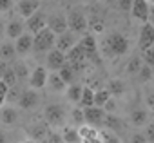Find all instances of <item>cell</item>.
I'll use <instances>...</instances> for the list:
<instances>
[{
	"label": "cell",
	"mask_w": 154,
	"mask_h": 143,
	"mask_svg": "<svg viewBox=\"0 0 154 143\" xmlns=\"http://www.w3.org/2000/svg\"><path fill=\"white\" fill-rule=\"evenodd\" d=\"M67 18V29L74 35H85L89 26H87V15L84 13L82 8H74L69 11Z\"/></svg>",
	"instance_id": "7a4b0ae2"
},
{
	"label": "cell",
	"mask_w": 154,
	"mask_h": 143,
	"mask_svg": "<svg viewBox=\"0 0 154 143\" xmlns=\"http://www.w3.org/2000/svg\"><path fill=\"white\" fill-rule=\"evenodd\" d=\"M141 60H143V62H145V65H149L150 69L154 67V45L143 51V54H141Z\"/></svg>",
	"instance_id": "d590c367"
},
{
	"label": "cell",
	"mask_w": 154,
	"mask_h": 143,
	"mask_svg": "<svg viewBox=\"0 0 154 143\" xmlns=\"http://www.w3.org/2000/svg\"><path fill=\"white\" fill-rule=\"evenodd\" d=\"M71 121H72L74 125H78V127L85 125V120H84V109H82V107H74V109L71 111Z\"/></svg>",
	"instance_id": "d6a6232c"
},
{
	"label": "cell",
	"mask_w": 154,
	"mask_h": 143,
	"mask_svg": "<svg viewBox=\"0 0 154 143\" xmlns=\"http://www.w3.org/2000/svg\"><path fill=\"white\" fill-rule=\"evenodd\" d=\"M51 91H54V93H63L65 89H67V85H65V82L58 76V73H51L49 76H47V84H45Z\"/></svg>",
	"instance_id": "cb8c5ba5"
},
{
	"label": "cell",
	"mask_w": 154,
	"mask_h": 143,
	"mask_svg": "<svg viewBox=\"0 0 154 143\" xmlns=\"http://www.w3.org/2000/svg\"><path fill=\"white\" fill-rule=\"evenodd\" d=\"M143 136L147 138L149 143H154V121L145 125V132H143Z\"/></svg>",
	"instance_id": "f35d334b"
},
{
	"label": "cell",
	"mask_w": 154,
	"mask_h": 143,
	"mask_svg": "<svg viewBox=\"0 0 154 143\" xmlns=\"http://www.w3.org/2000/svg\"><path fill=\"white\" fill-rule=\"evenodd\" d=\"M13 45H15V51H17V54H27L29 51H33V35L31 33H27V31H24L15 42H13Z\"/></svg>",
	"instance_id": "5bb4252c"
},
{
	"label": "cell",
	"mask_w": 154,
	"mask_h": 143,
	"mask_svg": "<svg viewBox=\"0 0 154 143\" xmlns=\"http://www.w3.org/2000/svg\"><path fill=\"white\" fill-rule=\"evenodd\" d=\"M141 65H143L141 56H134V58H131V62L127 63V73H129V75H138V71H140Z\"/></svg>",
	"instance_id": "836d02e7"
},
{
	"label": "cell",
	"mask_w": 154,
	"mask_h": 143,
	"mask_svg": "<svg viewBox=\"0 0 154 143\" xmlns=\"http://www.w3.org/2000/svg\"><path fill=\"white\" fill-rule=\"evenodd\" d=\"M131 47L129 38L123 33H111L103 40V53L107 56H123Z\"/></svg>",
	"instance_id": "6da1fadb"
},
{
	"label": "cell",
	"mask_w": 154,
	"mask_h": 143,
	"mask_svg": "<svg viewBox=\"0 0 154 143\" xmlns=\"http://www.w3.org/2000/svg\"><path fill=\"white\" fill-rule=\"evenodd\" d=\"M149 24H150V26L154 27V6H152V8L149 9Z\"/></svg>",
	"instance_id": "7dc6e473"
},
{
	"label": "cell",
	"mask_w": 154,
	"mask_h": 143,
	"mask_svg": "<svg viewBox=\"0 0 154 143\" xmlns=\"http://www.w3.org/2000/svg\"><path fill=\"white\" fill-rule=\"evenodd\" d=\"M116 4L122 11H131L132 8V0H116Z\"/></svg>",
	"instance_id": "b9f144b4"
},
{
	"label": "cell",
	"mask_w": 154,
	"mask_h": 143,
	"mask_svg": "<svg viewBox=\"0 0 154 143\" xmlns=\"http://www.w3.org/2000/svg\"><path fill=\"white\" fill-rule=\"evenodd\" d=\"M35 143H47L45 139H40V141H35Z\"/></svg>",
	"instance_id": "f5cc1de1"
},
{
	"label": "cell",
	"mask_w": 154,
	"mask_h": 143,
	"mask_svg": "<svg viewBox=\"0 0 154 143\" xmlns=\"http://www.w3.org/2000/svg\"><path fill=\"white\" fill-rule=\"evenodd\" d=\"M0 120H2L4 125H13L18 120V111L13 105H6L0 109Z\"/></svg>",
	"instance_id": "7402d4cb"
},
{
	"label": "cell",
	"mask_w": 154,
	"mask_h": 143,
	"mask_svg": "<svg viewBox=\"0 0 154 143\" xmlns=\"http://www.w3.org/2000/svg\"><path fill=\"white\" fill-rule=\"evenodd\" d=\"M40 103V94H38V91H35V89H26V91H22V94H20V98H18V107L20 109H24V111H31V109H35L36 105Z\"/></svg>",
	"instance_id": "8992f818"
},
{
	"label": "cell",
	"mask_w": 154,
	"mask_h": 143,
	"mask_svg": "<svg viewBox=\"0 0 154 143\" xmlns=\"http://www.w3.org/2000/svg\"><path fill=\"white\" fill-rule=\"evenodd\" d=\"M45 141H47V143H63L62 136H60L58 132H54V130H49V134H47Z\"/></svg>",
	"instance_id": "ab89813d"
},
{
	"label": "cell",
	"mask_w": 154,
	"mask_h": 143,
	"mask_svg": "<svg viewBox=\"0 0 154 143\" xmlns=\"http://www.w3.org/2000/svg\"><path fill=\"white\" fill-rule=\"evenodd\" d=\"M103 127L105 130H111V132H123L125 130V123L122 121L120 116L116 114H105V120H103Z\"/></svg>",
	"instance_id": "d6986e66"
},
{
	"label": "cell",
	"mask_w": 154,
	"mask_h": 143,
	"mask_svg": "<svg viewBox=\"0 0 154 143\" xmlns=\"http://www.w3.org/2000/svg\"><path fill=\"white\" fill-rule=\"evenodd\" d=\"M78 45L84 49V53H85L87 60H94V58H96L98 45H96V38H94V35H91V33L82 35V38L78 40Z\"/></svg>",
	"instance_id": "30bf717a"
},
{
	"label": "cell",
	"mask_w": 154,
	"mask_h": 143,
	"mask_svg": "<svg viewBox=\"0 0 154 143\" xmlns=\"http://www.w3.org/2000/svg\"><path fill=\"white\" fill-rule=\"evenodd\" d=\"M13 9V0H0V13H8Z\"/></svg>",
	"instance_id": "60d3db41"
},
{
	"label": "cell",
	"mask_w": 154,
	"mask_h": 143,
	"mask_svg": "<svg viewBox=\"0 0 154 143\" xmlns=\"http://www.w3.org/2000/svg\"><path fill=\"white\" fill-rule=\"evenodd\" d=\"M138 45H140V49H141V51H145V49H149V47H152V45H154V27H152L149 22H145V24H143V27L140 29Z\"/></svg>",
	"instance_id": "7c38bea8"
},
{
	"label": "cell",
	"mask_w": 154,
	"mask_h": 143,
	"mask_svg": "<svg viewBox=\"0 0 154 143\" xmlns=\"http://www.w3.org/2000/svg\"><path fill=\"white\" fill-rule=\"evenodd\" d=\"M49 125L47 123H35L31 127H27V134L31 136L33 141H40V139H45L47 134H49Z\"/></svg>",
	"instance_id": "ffe728a7"
},
{
	"label": "cell",
	"mask_w": 154,
	"mask_h": 143,
	"mask_svg": "<svg viewBox=\"0 0 154 143\" xmlns=\"http://www.w3.org/2000/svg\"><path fill=\"white\" fill-rule=\"evenodd\" d=\"M47 29L51 33H54L56 36L65 33L67 31V18L63 15H60V13H54V15L47 17Z\"/></svg>",
	"instance_id": "8fae6325"
},
{
	"label": "cell",
	"mask_w": 154,
	"mask_h": 143,
	"mask_svg": "<svg viewBox=\"0 0 154 143\" xmlns=\"http://www.w3.org/2000/svg\"><path fill=\"white\" fill-rule=\"evenodd\" d=\"M138 76H140V80H141V82H149V80L152 78V69H150L149 65H145V63H143V65L140 67V71H138Z\"/></svg>",
	"instance_id": "74e56055"
},
{
	"label": "cell",
	"mask_w": 154,
	"mask_h": 143,
	"mask_svg": "<svg viewBox=\"0 0 154 143\" xmlns=\"http://www.w3.org/2000/svg\"><path fill=\"white\" fill-rule=\"evenodd\" d=\"M107 91H109L111 96H122L125 93V84L122 80H118V78H112L107 84Z\"/></svg>",
	"instance_id": "f1b7e54d"
},
{
	"label": "cell",
	"mask_w": 154,
	"mask_h": 143,
	"mask_svg": "<svg viewBox=\"0 0 154 143\" xmlns=\"http://www.w3.org/2000/svg\"><path fill=\"white\" fill-rule=\"evenodd\" d=\"M150 2H152V6H154V0H150Z\"/></svg>",
	"instance_id": "db71d44e"
},
{
	"label": "cell",
	"mask_w": 154,
	"mask_h": 143,
	"mask_svg": "<svg viewBox=\"0 0 154 143\" xmlns=\"http://www.w3.org/2000/svg\"><path fill=\"white\" fill-rule=\"evenodd\" d=\"M78 136H80V143H102L100 132L91 125H82L78 129Z\"/></svg>",
	"instance_id": "2e32d148"
},
{
	"label": "cell",
	"mask_w": 154,
	"mask_h": 143,
	"mask_svg": "<svg viewBox=\"0 0 154 143\" xmlns=\"http://www.w3.org/2000/svg\"><path fill=\"white\" fill-rule=\"evenodd\" d=\"M4 36H6V24L0 20V40H2Z\"/></svg>",
	"instance_id": "c3c4849f"
},
{
	"label": "cell",
	"mask_w": 154,
	"mask_h": 143,
	"mask_svg": "<svg viewBox=\"0 0 154 143\" xmlns=\"http://www.w3.org/2000/svg\"><path fill=\"white\" fill-rule=\"evenodd\" d=\"M100 138H102V143H122L118 134H114L111 130H105V129L100 132Z\"/></svg>",
	"instance_id": "e575fe53"
},
{
	"label": "cell",
	"mask_w": 154,
	"mask_h": 143,
	"mask_svg": "<svg viewBox=\"0 0 154 143\" xmlns=\"http://www.w3.org/2000/svg\"><path fill=\"white\" fill-rule=\"evenodd\" d=\"M105 111L102 107H85L84 109V120L87 125L91 127H98V125H103V120H105Z\"/></svg>",
	"instance_id": "52a82bcc"
},
{
	"label": "cell",
	"mask_w": 154,
	"mask_h": 143,
	"mask_svg": "<svg viewBox=\"0 0 154 143\" xmlns=\"http://www.w3.org/2000/svg\"><path fill=\"white\" fill-rule=\"evenodd\" d=\"M9 141V138H8V134L4 132V130H0V143H8Z\"/></svg>",
	"instance_id": "681fc988"
},
{
	"label": "cell",
	"mask_w": 154,
	"mask_h": 143,
	"mask_svg": "<svg viewBox=\"0 0 154 143\" xmlns=\"http://www.w3.org/2000/svg\"><path fill=\"white\" fill-rule=\"evenodd\" d=\"M2 82H4L8 87H13V85H17V76H15V73H13V69H11V67H8L6 75L2 76Z\"/></svg>",
	"instance_id": "8d00e7d4"
},
{
	"label": "cell",
	"mask_w": 154,
	"mask_h": 143,
	"mask_svg": "<svg viewBox=\"0 0 154 143\" xmlns=\"http://www.w3.org/2000/svg\"><path fill=\"white\" fill-rule=\"evenodd\" d=\"M56 73H58V76L65 82V85H71V84H74V80H76V71H74L67 62L56 71Z\"/></svg>",
	"instance_id": "603a6c76"
},
{
	"label": "cell",
	"mask_w": 154,
	"mask_h": 143,
	"mask_svg": "<svg viewBox=\"0 0 154 143\" xmlns=\"http://www.w3.org/2000/svg\"><path fill=\"white\" fill-rule=\"evenodd\" d=\"M147 105H149L150 109H154V93H150V94L147 96Z\"/></svg>",
	"instance_id": "bcb514c9"
},
{
	"label": "cell",
	"mask_w": 154,
	"mask_h": 143,
	"mask_svg": "<svg viewBox=\"0 0 154 143\" xmlns=\"http://www.w3.org/2000/svg\"><path fill=\"white\" fill-rule=\"evenodd\" d=\"M82 85L80 84H71V85H67V89H65V94H67V100L69 102H72V103H80V96H82Z\"/></svg>",
	"instance_id": "4316f807"
},
{
	"label": "cell",
	"mask_w": 154,
	"mask_h": 143,
	"mask_svg": "<svg viewBox=\"0 0 154 143\" xmlns=\"http://www.w3.org/2000/svg\"><path fill=\"white\" fill-rule=\"evenodd\" d=\"M47 76H49V73H47L45 67H35L31 73H29V78H27L31 89H35V91L44 89L45 84H47Z\"/></svg>",
	"instance_id": "9c48e42d"
},
{
	"label": "cell",
	"mask_w": 154,
	"mask_h": 143,
	"mask_svg": "<svg viewBox=\"0 0 154 143\" xmlns=\"http://www.w3.org/2000/svg\"><path fill=\"white\" fill-rule=\"evenodd\" d=\"M24 26H26L27 33L36 35L38 31H42L44 27H47V15H45L44 11H40V9H38L35 15H31L29 18H26Z\"/></svg>",
	"instance_id": "5b68a950"
},
{
	"label": "cell",
	"mask_w": 154,
	"mask_h": 143,
	"mask_svg": "<svg viewBox=\"0 0 154 143\" xmlns=\"http://www.w3.org/2000/svg\"><path fill=\"white\" fill-rule=\"evenodd\" d=\"M65 107L60 103H51L44 109V120L49 127H62L65 123Z\"/></svg>",
	"instance_id": "277c9868"
},
{
	"label": "cell",
	"mask_w": 154,
	"mask_h": 143,
	"mask_svg": "<svg viewBox=\"0 0 154 143\" xmlns=\"http://www.w3.org/2000/svg\"><path fill=\"white\" fill-rule=\"evenodd\" d=\"M147 118H149V112L145 109H134L131 112V123L134 127H143L147 125Z\"/></svg>",
	"instance_id": "484cf974"
},
{
	"label": "cell",
	"mask_w": 154,
	"mask_h": 143,
	"mask_svg": "<svg viewBox=\"0 0 154 143\" xmlns=\"http://www.w3.org/2000/svg\"><path fill=\"white\" fill-rule=\"evenodd\" d=\"M22 143H35L33 139H26V141H22Z\"/></svg>",
	"instance_id": "816d5d0a"
},
{
	"label": "cell",
	"mask_w": 154,
	"mask_h": 143,
	"mask_svg": "<svg viewBox=\"0 0 154 143\" xmlns=\"http://www.w3.org/2000/svg\"><path fill=\"white\" fill-rule=\"evenodd\" d=\"M82 109L85 107H93L94 105V91L91 87H84L82 89V96H80V103H78Z\"/></svg>",
	"instance_id": "f546056e"
},
{
	"label": "cell",
	"mask_w": 154,
	"mask_h": 143,
	"mask_svg": "<svg viewBox=\"0 0 154 143\" xmlns=\"http://www.w3.org/2000/svg\"><path fill=\"white\" fill-rule=\"evenodd\" d=\"M15 58H17V51H15V45H13V42H2L0 44V60L2 62H6V63H9V62H15Z\"/></svg>",
	"instance_id": "44dd1931"
},
{
	"label": "cell",
	"mask_w": 154,
	"mask_h": 143,
	"mask_svg": "<svg viewBox=\"0 0 154 143\" xmlns=\"http://www.w3.org/2000/svg\"><path fill=\"white\" fill-rule=\"evenodd\" d=\"M8 85L2 82V80H0V103H4V100H6V93H8Z\"/></svg>",
	"instance_id": "ee69618b"
},
{
	"label": "cell",
	"mask_w": 154,
	"mask_h": 143,
	"mask_svg": "<svg viewBox=\"0 0 154 143\" xmlns=\"http://www.w3.org/2000/svg\"><path fill=\"white\" fill-rule=\"evenodd\" d=\"M63 63H65V53H62L58 49H51L47 53V67L51 71H58Z\"/></svg>",
	"instance_id": "ac0fdd59"
},
{
	"label": "cell",
	"mask_w": 154,
	"mask_h": 143,
	"mask_svg": "<svg viewBox=\"0 0 154 143\" xmlns=\"http://www.w3.org/2000/svg\"><path fill=\"white\" fill-rule=\"evenodd\" d=\"M149 9H150V6L147 4V0H132L131 13H132L134 18L141 20L143 24L149 22Z\"/></svg>",
	"instance_id": "e0dca14e"
},
{
	"label": "cell",
	"mask_w": 154,
	"mask_h": 143,
	"mask_svg": "<svg viewBox=\"0 0 154 143\" xmlns=\"http://www.w3.org/2000/svg\"><path fill=\"white\" fill-rule=\"evenodd\" d=\"M60 136H62L63 143H80L78 129H74V127H63V130H62Z\"/></svg>",
	"instance_id": "83f0119b"
},
{
	"label": "cell",
	"mask_w": 154,
	"mask_h": 143,
	"mask_svg": "<svg viewBox=\"0 0 154 143\" xmlns=\"http://www.w3.org/2000/svg\"><path fill=\"white\" fill-rule=\"evenodd\" d=\"M76 44H78V35H74V33H71L69 29L65 31V33H62V35H58L56 36V40H54V49H58V51H62V53H67L71 47H74Z\"/></svg>",
	"instance_id": "ba28073f"
},
{
	"label": "cell",
	"mask_w": 154,
	"mask_h": 143,
	"mask_svg": "<svg viewBox=\"0 0 154 143\" xmlns=\"http://www.w3.org/2000/svg\"><path fill=\"white\" fill-rule=\"evenodd\" d=\"M11 69H13V73H15V76H17V82H18V80H26V78H29V67H27L26 62H22V60H15L13 65H11Z\"/></svg>",
	"instance_id": "d4e9b609"
},
{
	"label": "cell",
	"mask_w": 154,
	"mask_h": 143,
	"mask_svg": "<svg viewBox=\"0 0 154 143\" xmlns=\"http://www.w3.org/2000/svg\"><path fill=\"white\" fill-rule=\"evenodd\" d=\"M54 40H56V35L51 33L47 27H44L36 35H33V51L36 54L49 53L51 49H54Z\"/></svg>",
	"instance_id": "3957f363"
},
{
	"label": "cell",
	"mask_w": 154,
	"mask_h": 143,
	"mask_svg": "<svg viewBox=\"0 0 154 143\" xmlns=\"http://www.w3.org/2000/svg\"><path fill=\"white\" fill-rule=\"evenodd\" d=\"M20 94H22L20 87H18V85H13V87L8 89V93H6V100H4V102H8V103H18Z\"/></svg>",
	"instance_id": "1f68e13d"
},
{
	"label": "cell",
	"mask_w": 154,
	"mask_h": 143,
	"mask_svg": "<svg viewBox=\"0 0 154 143\" xmlns=\"http://www.w3.org/2000/svg\"><path fill=\"white\" fill-rule=\"evenodd\" d=\"M131 143H149V141H147V138L143 136V132H136V134L131 136Z\"/></svg>",
	"instance_id": "7bdbcfd3"
},
{
	"label": "cell",
	"mask_w": 154,
	"mask_h": 143,
	"mask_svg": "<svg viewBox=\"0 0 154 143\" xmlns=\"http://www.w3.org/2000/svg\"><path fill=\"white\" fill-rule=\"evenodd\" d=\"M102 2H105V4H116V0H102Z\"/></svg>",
	"instance_id": "f907efd6"
},
{
	"label": "cell",
	"mask_w": 154,
	"mask_h": 143,
	"mask_svg": "<svg viewBox=\"0 0 154 143\" xmlns=\"http://www.w3.org/2000/svg\"><path fill=\"white\" fill-rule=\"evenodd\" d=\"M0 123H2V120H0Z\"/></svg>",
	"instance_id": "11a10c76"
},
{
	"label": "cell",
	"mask_w": 154,
	"mask_h": 143,
	"mask_svg": "<svg viewBox=\"0 0 154 143\" xmlns=\"http://www.w3.org/2000/svg\"><path fill=\"white\" fill-rule=\"evenodd\" d=\"M24 31H26V26H24V20H22L20 17H13V18L6 24V35H8V38H11V40H17Z\"/></svg>",
	"instance_id": "9a60e30c"
},
{
	"label": "cell",
	"mask_w": 154,
	"mask_h": 143,
	"mask_svg": "<svg viewBox=\"0 0 154 143\" xmlns=\"http://www.w3.org/2000/svg\"><path fill=\"white\" fill-rule=\"evenodd\" d=\"M8 67H9V63H6V62H2V60H0V80H2V76L6 75Z\"/></svg>",
	"instance_id": "f6af8a7d"
},
{
	"label": "cell",
	"mask_w": 154,
	"mask_h": 143,
	"mask_svg": "<svg viewBox=\"0 0 154 143\" xmlns=\"http://www.w3.org/2000/svg\"><path fill=\"white\" fill-rule=\"evenodd\" d=\"M109 98H111V94H109L107 89H98V91H94V107H102V109H103V105L107 103Z\"/></svg>",
	"instance_id": "4dcf8cb0"
},
{
	"label": "cell",
	"mask_w": 154,
	"mask_h": 143,
	"mask_svg": "<svg viewBox=\"0 0 154 143\" xmlns=\"http://www.w3.org/2000/svg\"><path fill=\"white\" fill-rule=\"evenodd\" d=\"M38 9H40V0H18L17 4V11L20 18H29Z\"/></svg>",
	"instance_id": "4fadbf2b"
}]
</instances>
